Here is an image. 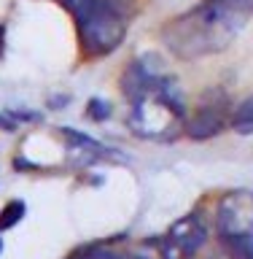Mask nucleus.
<instances>
[{
  "mask_svg": "<svg viewBox=\"0 0 253 259\" xmlns=\"http://www.w3.org/2000/svg\"><path fill=\"white\" fill-rule=\"evenodd\" d=\"M121 92L129 100V127L145 141H173L186 130V108L175 78L157 54H143L121 76Z\"/></svg>",
  "mask_w": 253,
  "mask_h": 259,
  "instance_id": "nucleus-1",
  "label": "nucleus"
},
{
  "mask_svg": "<svg viewBox=\"0 0 253 259\" xmlns=\"http://www.w3.org/2000/svg\"><path fill=\"white\" fill-rule=\"evenodd\" d=\"M253 16V0H205L162 30V40L178 60L218 54L240 35Z\"/></svg>",
  "mask_w": 253,
  "mask_h": 259,
  "instance_id": "nucleus-2",
  "label": "nucleus"
},
{
  "mask_svg": "<svg viewBox=\"0 0 253 259\" xmlns=\"http://www.w3.org/2000/svg\"><path fill=\"white\" fill-rule=\"evenodd\" d=\"M76 22L81 49L89 57L116 52L129 27L132 0H62Z\"/></svg>",
  "mask_w": 253,
  "mask_h": 259,
  "instance_id": "nucleus-3",
  "label": "nucleus"
},
{
  "mask_svg": "<svg viewBox=\"0 0 253 259\" xmlns=\"http://www.w3.org/2000/svg\"><path fill=\"white\" fill-rule=\"evenodd\" d=\"M216 230L237 259H253V192L237 189L218 202Z\"/></svg>",
  "mask_w": 253,
  "mask_h": 259,
  "instance_id": "nucleus-4",
  "label": "nucleus"
},
{
  "mask_svg": "<svg viewBox=\"0 0 253 259\" xmlns=\"http://www.w3.org/2000/svg\"><path fill=\"white\" fill-rule=\"evenodd\" d=\"M208 240V227L197 213H189L170 227L165 238L159 240V251L165 259H189Z\"/></svg>",
  "mask_w": 253,
  "mask_h": 259,
  "instance_id": "nucleus-5",
  "label": "nucleus"
},
{
  "mask_svg": "<svg viewBox=\"0 0 253 259\" xmlns=\"http://www.w3.org/2000/svg\"><path fill=\"white\" fill-rule=\"evenodd\" d=\"M226 108H229V100H226L224 92H208L197 105L194 116L186 121V133L197 138V141L218 135L226 124Z\"/></svg>",
  "mask_w": 253,
  "mask_h": 259,
  "instance_id": "nucleus-6",
  "label": "nucleus"
},
{
  "mask_svg": "<svg viewBox=\"0 0 253 259\" xmlns=\"http://www.w3.org/2000/svg\"><path fill=\"white\" fill-rule=\"evenodd\" d=\"M232 127L242 135H250L253 133V95L248 100L240 103V108L232 113Z\"/></svg>",
  "mask_w": 253,
  "mask_h": 259,
  "instance_id": "nucleus-7",
  "label": "nucleus"
},
{
  "mask_svg": "<svg viewBox=\"0 0 253 259\" xmlns=\"http://www.w3.org/2000/svg\"><path fill=\"white\" fill-rule=\"evenodd\" d=\"M24 216V202L22 200H8L3 208H0V230H11L22 222Z\"/></svg>",
  "mask_w": 253,
  "mask_h": 259,
  "instance_id": "nucleus-8",
  "label": "nucleus"
},
{
  "mask_svg": "<svg viewBox=\"0 0 253 259\" xmlns=\"http://www.w3.org/2000/svg\"><path fill=\"white\" fill-rule=\"evenodd\" d=\"M70 259H119V254L108 246H89V248H84L81 254L70 256Z\"/></svg>",
  "mask_w": 253,
  "mask_h": 259,
  "instance_id": "nucleus-9",
  "label": "nucleus"
},
{
  "mask_svg": "<svg viewBox=\"0 0 253 259\" xmlns=\"http://www.w3.org/2000/svg\"><path fill=\"white\" fill-rule=\"evenodd\" d=\"M119 259H143V256H119Z\"/></svg>",
  "mask_w": 253,
  "mask_h": 259,
  "instance_id": "nucleus-10",
  "label": "nucleus"
},
{
  "mask_svg": "<svg viewBox=\"0 0 253 259\" xmlns=\"http://www.w3.org/2000/svg\"><path fill=\"white\" fill-rule=\"evenodd\" d=\"M0 254H3V240H0Z\"/></svg>",
  "mask_w": 253,
  "mask_h": 259,
  "instance_id": "nucleus-11",
  "label": "nucleus"
}]
</instances>
